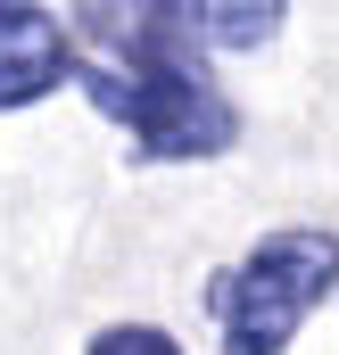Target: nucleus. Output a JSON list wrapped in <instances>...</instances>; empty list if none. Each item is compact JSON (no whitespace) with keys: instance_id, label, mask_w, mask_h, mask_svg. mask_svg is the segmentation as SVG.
<instances>
[{"instance_id":"nucleus-1","label":"nucleus","mask_w":339,"mask_h":355,"mask_svg":"<svg viewBox=\"0 0 339 355\" xmlns=\"http://www.w3.org/2000/svg\"><path fill=\"white\" fill-rule=\"evenodd\" d=\"M108 42V58H83L91 107L116 116L141 149V166H174V157H224L240 141V107L207 83L199 50L174 33V8H83Z\"/></svg>"},{"instance_id":"nucleus-2","label":"nucleus","mask_w":339,"mask_h":355,"mask_svg":"<svg viewBox=\"0 0 339 355\" xmlns=\"http://www.w3.org/2000/svg\"><path fill=\"white\" fill-rule=\"evenodd\" d=\"M331 281H339L331 232H273V240H256L249 257L215 281L224 355H281L298 339V322L331 297Z\"/></svg>"},{"instance_id":"nucleus-3","label":"nucleus","mask_w":339,"mask_h":355,"mask_svg":"<svg viewBox=\"0 0 339 355\" xmlns=\"http://www.w3.org/2000/svg\"><path fill=\"white\" fill-rule=\"evenodd\" d=\"M67 75H75V50L58 17H42L33 0H0V107H33Z\"/></svg>"},{"instance_id":"nucleus-4","label":"nucleus","mask_w":339,"mask_h":355,"mask_svg":"<svg viewBox=\"0 0 339 355\" xmlns=\"http://www.w3.org/2000/svg\"><path fill=\"white\" fill-rule=\"evenodd\" d=\"M174 33H182V42L256 50V42H273V33H281V0H256V8H224V0H207V8H174Z\"/></svg>"},{"instance_id":"nucleus-5","label":"nucleus","mask_w":339,"mask_h":355,"mask_svg":"<svg viewBox=\"0 0 339 355\" xmlns=\"http://www.w3.org/2000/svg\"><path fill=\"white\" fill-rule=\"evenodd\" d=\"M83 355H182V347H174V331H158V322H108Z\"/></svg>"}]
</instances>
